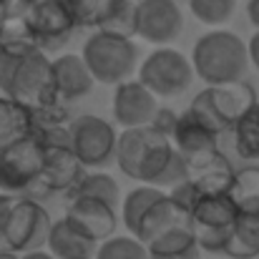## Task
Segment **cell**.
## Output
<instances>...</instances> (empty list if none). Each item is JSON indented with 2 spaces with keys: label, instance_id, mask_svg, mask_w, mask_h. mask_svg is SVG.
<instances>
[{
  "label": "cell",
  "instance_id": "1",
  "mask_svg": "<svg viewBox=\"0 0 259 259\" xmlns=\"http://www.w3.org/2000/svg\"><path fill=\"white\" fill-rule=\"evenodd\" d=\"M0 91L28 108L46 106L58 98L53 86L51 58L46 51L33 48L23 53L3 51L0 48Z\"/></svg>",
  "mask_w": 259,
  "mask_h": 259
},
{
  "label": "cell",
  "instance_id": "2",
  "mask_svg": "<svg viewBox=\"0 0 259 259\" xmlns=\"http://www.w3.org/2000/svg\"><path fill=\"white\" fill-rule=\"evenodd\" d=\"M171 139L154 126H131L123 128L116 139V164L128 179L151 184L166 161L171 159Z\"/></svg>",
  "mask_w": 259,
  "mask_h": 259
},
{
  "label": "cell",
  "instance_id": "3",
  "mask_svg": "<svg viewBox=\"0 0 259 259\" xmlns=\"http://www.w3.org/2000/svg\"><path fill=\"white\" fill-rule=\"evenodd\" d=\"M191 66H194V73L209 86L239 81V78H244V73L249 68L247 43L232 30L204 33L194 43Z\"/></svg>",
  "mask_w": 259,
  "mask_h": 259
},
{
  "label": "cell",
  "instance_id": "4",
  "mask_svg": "<svg viewBox=\"0 0 259 259\" xmlns=\"http://www.w3.org/2000/svg\"><path fill=\"white\" fill-rule=\"evenodd\" d=\"M81 58L86 61L93 81H98L103 86H116V83L131 78V73L136 71L139 48H136L134 38L96 30L83 43Z\"/></svg>",
  "mask_w": 259,
  "mask_h": 259
},
{
  "label": "cell",
  "instance_id": "5",
  "mask_svg": "<svg viewBox=\"0 0 259 259\" xmlns=\"http://www.w3.org/2000/svg\"><path fill=\"white\" fill-rule=\"evenodd\" d=\"M239 209L227 191H201L189 209V229L201 252L224 254Z\"/></svg>",
  "mask_w": 259,
  "mask_h": 259
},
{
  "label": "cell",
  "instance_id": "6",
  "mask_svg": "<svg viewBox=\"0 0 259 259\" xmlns=\"http://www.w3.org/2000/svg\"><path fill=\"white\" fill-rule=\"evenodd\" d=\"M257 101V91L244 78L239 81H227V83H214L206 86L201 93L194 96L191 111L209 123L217 134L232 131V126L239 121V116Z\"/></svg>",
  "mask_w": 259,
  "mask_h": 259
},
{
  "label": "cell",
  "instance_id": "7",
  "mask_svg": "<svg viewBox=\"0 0 259 259\" xmlns=\"http://www.w3.org/2000/svg\"><path fill=\"white\" fill-rule=\"evenodd\" d=\"M71 149L86 169H106L116 161V128L101 116L78 113L68 121Z\"/></svg>",
  "mask_w": 259,
  "mask_h": 259
},
{
  "label": "cell",
  "instance_id": "8",
  "mask_svg": "<svg viewBox=\"0 0 259 259\" xmlns=\"http://www.w3.org/2000/svg\"><path fill=\"white\" fill-rule=\"evenodd\" d=\"M194 66L176 48H156L139 66V81L154 96L174 98L191 86Z\"/></svg>",
  "mask_w": 259,
  "mask_h": 259
},
{
  "label": "cell",
  "instance_id": "9",
  "mask_svg": "<svg viewBox=\"0 0 259 259\" xmlns=\"http://www.w3.org/2000/svg\"><path fill=\"white\" fill-rule=\"evenodd\" d=\"M43 169V144L30 134L0 149V191L23 194L38 186Z\"/></svg>",
  "mask_w": 259,
  "mask_h": 259
},
{
  "label": "cell",
  "instance_id": "10",
  "mask_svg": "<svg viewBox=\"0 0 259 259\" xmlns=\"http://www.w3.org/2000/svg\"><path fill=\"white\" fill-rule=\"evenodd\" d=\"M51 224H53L51 214L46 211L43 204H38L35 199H15L8 224H5V232H3V242L15 254H23L30 249H43L48 242Z\"/></svg>",
  "mask_w": 259,
  "mask_h": 259
},
{
  "label": "cell",
  "instance_id": "11",
  "mask_svg": "<svg viewBox=\"0 0 259 259\" xmlns=\"http://www.w3.org/2000/svg\"><path fill=\"white\" fill-rule=\"evenodd\" d=\"M40 51H61L78 28L63 0H33L25 13Z\"/></svg>",
  "mask_w": 259,
  "mask_h": 259
},
{
  "label": "cell",
  "instance_id": "12",
  "mask_svg": "<svg viewBox=\"0 0 259 259\" xmlns=\"http://www.w3.org/2000/svg\"><path fill=\"white\" fill-rule=\"evenodd\" d=\"M184 30V13L176 0H139L136 35L154 46H166Z\"/></svg>",
  "mask_w": 259,
  "mask_h": 259
},
{
  "label": "cell",
  "instance_id": "13",
  "mask_svg": "<svg viewBox=\"0 0 259 259\" xmlns=\"http://www.w3.org/2000/svg\"><path fill=\"white\" fill-rule=\"evenodd\" d=\"M66 219L93 242L108 239L111 234H116V227H118L116 206L96 196H71Z\"/></svg>",
  "mask_w": 259,
  "mask_h": 259
},
{
  "label": "cell",
  "instance_id": "14",
  "mask_svg": "<svg viewBox=\"0 0 259 259\" xmlns=\"http://www.w3.org/2000/svg\"><path fill=\"white\" fill-rule=\"evenodd\" d=\"M113 121L121 128H131V126H146L151 123L154 113H156V96L144 86L139 78L136 81H121L116 83L113 93Z\"/></svg>",
  "mask_w": 259,
  "mask_h": 259
},
{
  "label": "cell",
  "instance_id": "15",
  "mask_svg": "<svg viewBox=\"0 0 259 259\" xmlns=\"http://www.w3.org/2000/svg\"><path fill=\"white\" fill-rule=\"evenodd\" d=\"M88 169L71 146H43V169L38 186L51 194H68Z\"/></svg>",
  "mask_w": 259,
  "mask_h": 259
},
{
  "label": "cell",
  "instance_id": "16",
  "mask_svg": "<svg viewBox=\"0 0 259 259\" xmlns=\"http://www.w3.org/2000/svg\"><path fill=\"white\" fill-rule=\"evenodd\" d=\"M186 164H189L186 179L199 191H227L234 179V166L219 151V146L194 154V156H186Z\"/></svg>",
  "mask_w": 259,
  "mask_h": 259
},
{
  "label": "cell",
  "instance_id": "17",
  "mask_svg": "<svg viewBox=\"0 0 259 259\" xmlns=\"http://www.w3.org/2000/svg\"><path fill=\"white\" fill-rule=\"evenodd\" d=\"M51 71H53L56 93L66 103H73V101L88 96L96 83L86 61L81 56H73V53H66V56H58L56 61H51Z\"/></svg>",
  "mask_w": 259,
  "mask_h": 259
},
{
  "label": "cell",
  "instance_id": "18",
  "mask_svg": "<svg viewBox=\"0 0 259 259\" xmlns=\"http://www.w3.org/2000/svg\"><path fill=\"white\" fill-rule=\"evenodd\" d=\"M219 136L222 134H217L191 108H186V111H181L176 116V126L171 131V144L174 149H179L184 156H194V154L217 149L219 146Z\"/></svg>",
  "mask_w": 259,
  "mask_h": 259
},
{
  "label": "cell",
  "instance_id": "19",
  "mask_svg": "<svg viewBox=\"0 0 259 259\" xmlns=\"http://www.w3.org/2000/svg\"><path fill=\"white\" fill-rule=\"evenodd\" d=\"M176 227H189V211L184 206H179L169 194H161L144 211V217L139 222V229H136V239L149 244L159 234H164L169 229H176Z\"/></svg>",
  "mask_w": 259,
  "mask_h": 259
},
{
  "label": "cell",
  "instance_id": "20",
  "mask_svg": "<svg viewBox=\"0 0 259 259\" xmlns=\"http://www.w3.org/2000/svg\"><path fill=\"white\" fill-rule=\"evenodd\" d=\"M46 247H48V252L56 259H93L98 242H93L91 237H86L81 229H76L63 217V219L51 224Z\"/></svg>",
  "mask_w": 259,
  "mask_h": 259
},
{
  "label": "cell",
  "instance_id": "21",
  "mask_svg": "<svg viewBox=\"0 0 259 259\" xmlns=\"http://www.w3.org/2000/svg\"><path fill=\"white\" fill-rule=\"evenodd\" d=\"M224 254L232 259L259 257V211H239L237 214L229 239H227V247H224Z\"/></svg>",
  "mask_w": 259,
  "mask_h": 259
},
{
  "label": "cell",
  "instance_id": "22",
  "mask_svg": "<svg viewBox=\"0 0 259 259\" xmlns=\"http://www.w3.org/2000/svg\"><path fill=\"white\" fill-rule=\"evenodd\" d=\"M30 134H33V111L10 96H0V149Z\"/></svg>",
  "mask_w": 259,
  "mask_h": 259
},
{
  "label": "cell",
  "instance_id": "23",
  "mask_svg": "<svg viewBox=\"0 0 259 259\" xmlns=\"http://www.w3.org/2000/svg\"><path fill=\"white\" fill-rule=\"evenodd\" d=\"M96 28L106 33L134 38L136 35V3L134 0H106L96 20Z\"/></svg>",
  "mask_w": 259,
  "mask_h": 259
},
{
  "label": "cell",
  "instance_id": "24",
  "mask_svg": "<svg viewBox=\"0 0 259 259\" xmlns=\"http://www.w3.org/2000/svg\"><path fill=\"white\" fill-rule=\"evenodd\" d=\"M234 131V146L237 154L247 161H257L259 159V101H254L242 116L239 121L232 126Z\"/></svg>",
  "mask_w": 259,
  "mask_h": 259
},
{
  "label": "cell",
  "instance_id": "25",
  "mask_svg": "<svg viewBox=\"0 0 259 259\" xmlns=\"http://www.w3.org/2000/svg\"><path fill=\"white\" fill-rule=\"evenodd\" d=\"M227 194L239 211H259V166H244L234 171Z\"/></svg>",
  "mask_w": 259,
  "mask_h": 259
},
{
  "label": "cell",
  "instance_id": "26",
  "mask_svg": "<svg viewBox=\"0 0 259 259\" xmlns=\"http://www.w3.org/2000/svg\"><path fill=\"white\" fill-rule=\"evenodd\" d=\"M161 194H166V191L159 189V186H154V184H141V186H136V189H131V191L126 194V199H123V204H121V217H123L126 229H128L134 237H136V229H139V222H141L144 211H146Z\"/></svg>",
  "mask_w": 259,
  "mask_h": 259
},
{
  "label": "cell",
  "instance_id": "27",
  "mask_svg": "<svg viewBox=\"0 0 259 259\" xmlns=\"http://www.w3.org/2000/svg\"><path fill=\"white\" fill-rule=\"evenodd\" d=\"M0 48L3 51H13V53H23V51L38 48L33 28H30L25 15L0 18Z\"/></svg>",
  "mask_w": 259,
  "mask_h": 259
},
{
  "label": "cell",
  "instance_id": "28",
  "mask_svg": "<svg viewBox=\"0 0 259 259\" xmlns=\"http://www.w3.org/2000/svg\"><path fill=\"white\" fill-rule=\"evenodd\" d=\"M68 196H96V199H103L108 201L111 206L118 209L121 204V189L116 184L113 176L108 174H83V179L68 191Z\"/></svg>",
  "mask_w": 259,
  "mask_h": 259
},
{
  "label": "cell",
  "instance_id": "29",
  "mask_svg": "<svg viewBox=\"0 0 259 259\" xmlns=\"http://www.w3.org/2000/svg\"><path fill=\"white\" fill-rule=\"evenodd\" d=\"M93 259H149V249L136 237H116V234H111L108 239L98 242Z\"/></svg>",
  "mask_w": 259,
  "mask_h": 259
},
{
  "label": "cell",
  "instance_id": "30",
  "mask_svg": "<svg viewBox=\"0 0 259 259\" xmlns=\"http://www.w3.org/2000/svg\"><path fill=\"white\" fill-rule=\"evenodd\" d=\"M189 10L204 25H224L237 10V0H189Z\"/></svg>",
  "mask_w": 259,
  "mask_h": 259
},
{
  "label": "cell",
  "instance_id": "31",
  "mask_svg": "<svg viewBox=\"0 0 259 259\" xmlns=\"http://www.w3.org/2000/svg\"><path fill=\"white\" fill-rule=\"evenodd\" d=\"M186 174H189L186 156H184L179 149H174L171 159L166 161V166L161 169V174H159L151 184H154V186H159V189H171V186H176L179 181H184V179H186Z\"/></svg>",
  "mask_w": 259,
  "mask_h": 259
},
{
  "label": "cell",
  "instance_id": "32",
  "mask_svg": "<svg viewBox=\"0 0 259 259\" xmlns=\"http://www.w3.org/2000/svg\"><path fill=\"white\" fill-rule=\"evenodd\" d=\"M63 3L68 5L78 28H91V25H96L106 0H63Z\"/></svg>",
  "mask_w": 259,
  "mask_h": 259
},
{
  "label": "cell",
  "instance_id": "33",
  "mask_svg": "<svg viewBox=\"0 0 259 259\" xmlns=\"http://www.w3.org/2000/svg\"><path fill=\"white\" fill-rule=\"evenodd\" d=\"M199 194H201V191H199V189H196V186H194L189 179L179 181L176 186H171V189H169V196H171L179 206H184L186 211L191 209V204L196 201V196H199Z\"/></svg>",
  "mask_w": 259,
  "mask_h": 259
},
{
  "label": "cell",
  "instance_id": "34",
  "mask_svg": "<svg viewBox=\"0 0 259 259\" xmlns=\"http://www.w3.org/2000/svg\"><path fill=\"white\" fill-rule=\"evenodd\" d=\"M176 116L179 113L174 108H156V113H154V118H151L149 126H154L156 131H161V134H166L171 139V131H174V126H176Z\"/></svg>",
  "mask_w": 259,
  "mask_h": 259
},
{
  "label": "cell",
  "instance_id": "35",
  "mask_svg": "<svg viewBox=\"0 0 259 259\" xmlns=\"http://www.w3.org/2000/svg\"><path fill=\"white\" fill-rule=\"evenodd\" d=\"M33 0H0V15H25Z\"/></svg>",
  "mask_w": 259,
  "mask_h": 259
},
{
  "label": "cell",
  "instance_id": "36",
  "mask_svg": "<svg viewBox=\"0 0 259 259\" xmlns=\"http://www.w3.org/2000/svg\"><path fill=\"white\" fill-rule=\"evenodd\" d=\"M149 259H201V247L191 244V247L171 252V254H149Z\"/></svg>",
  "mask_w": 259,
  "mask_h": 259
},
{
  "label": "cell",
  "instance_id": "37",
  "mask_svg": "<svg viewBox=\"0 0 259 259\" xmlns=\"http://www.w3.org/2000/svg\"><path fill=\"white\" fill-rule=\"evenodd\" d=\"M13 204H15V196L0 191V239H3V232H5V224H8V217H10Z\"/></svg>",
  "mask_w": 259,
  "mask_h": 259
},
{
  "label": "cell",
  "instance_id": "38",
  "mask_svg": "<svg viewBox=\"0 0 259 259\" xmlns=\"http://www.w3.org/2000/svg\"><path fill=\"white\" fill-rule=\"evenodd\" d=\"M247 56H249V63L259 71V28L254 30V35H252L249 43H247Z\"/></svg>",
  "mask_w": 259,
  "mask_h": 259
},
{
  "label": "cell",
  "instance_id": "39",
  "mask_svg": "<svg viewBox=\"0 0 259 259\" xmlns=\"http://www.w3.org/2000/svg\"><path fill=\"white\" fill-rule=\"evenodd\" d=\"M247 18H249V23L259 28V0H249L247 3Z\"/></svg>",
  "mask_w": 259,
  "mask_h": 259
},
{
  "label": "cell",
  "instance_id": "40",
  "mask_svg": "<svg viewBox=\"0 0 259 259\" xmlns=\"http://www.w3.org/2000/svg\"><path fill=\"white\" fill-rule=\"evenodd\" d=\"M18 259H56L51 252H43V249H30V252H23Z\"/></svg>",
  "mask_w": 259,
  "mask_h": 259
},
{
  "label": "cell",
  "instance_id": "41",
  "mask_svg": "<svg viewBox=\"0 0 259 259\" xmlns=\"http://www.w3.org/2000/svg\"><path fill=\"white\" fill-rule=\"evenodd\" d=\"M0 259H18V254L13 249H0Z\"/></svg>",
  "mask_w": 259,
  "mask_h": 259
},
{
  "label": "cell",
  "instance_id": "42",
  "mask_svg": "<svg viewBox=\"0 0 259 259\" xmlns=\"http://www.w3.org/2000/svg\"><path fill=\"white\" fill-rule=\"evenodd\" d=\"M134 3H139V0H134Z\"/></svg>",
  "mask_w": 259,
  "mask_h": 259
},
{
  "label": "cell",
  "instance_id": "43",
  "mask_svg": "<svg viewBox=\"0 0 259 259\" xmlns=\"http://www.w3.org/2000/svg\"><path fill=\"white\" fill-rule=\"evenodd\" d=\"M0 18H3V15H0Z\"/></svg>",
  "mask_w": 259,
  "mask_h": 259
}]
</instances>
